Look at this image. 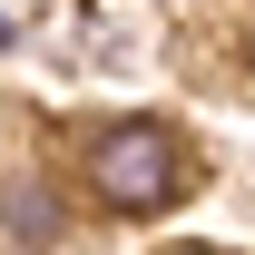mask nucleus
Wrapping results in <instances>:
<instances>
[{
	"mask_svg": "<svg viewBox=\"0 0 255 255\" xmlns=\"http://www.w3.org/2000/svg\"><path fill=\"white\" fill-rule=\"evenodd\" d=\"M0 226H10V246H59L69 236L59 196L39 187V177H10V187H0Z\"/></svg>",
	"mask_w": 255,
	"mask_h": 255,
	"instance_id": "obj_2",
	"label": "nucleus"
},
{
	"mask_svg": "<svg viewBox=\"0 0 255 255\" xmlns=\"http://www.w3.org/2000/svg\"><path fill=\"white\" fill-rule=\"evenodd\" d=\"M187 137L157 118H118V128H98L89 137V187L108 216H157V206H177L187 196Z\"/></svg>",
	"mask_w": 255,
	"mask_h": 255,
	"instance_id": "obj_1",
	"label": "nucleus"
},
{
	"mask_svg": "<svg viewBox=\"0 0 255 255\" xmlns=\"http://www.w3.org/2000/svg\"><path fill=\"white\" fill-rule=\"evenodd\" d=\"M177 255H216V246H177Z\"/></svg>",
	"mask_w": 255,
	"mask_h": 255,
	"instance_id": "obj_3",
	"label": "nucleus"
}]
</instances>
